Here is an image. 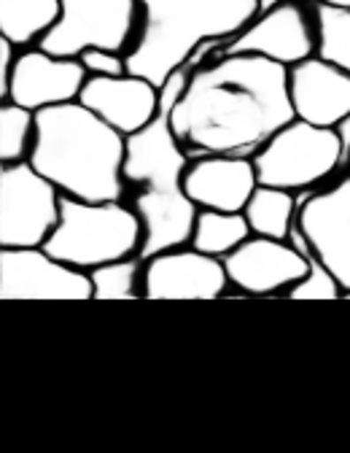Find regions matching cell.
I'll return each mask as SVG.
<instances>
[{
  "label": "cell",
  "instance_id": "cell-16",
  "mask_svg": "<svg viewBox=\"0 0 350 453\" xmlns=\"http://www.w3.org/2000/svg\"><path fill=\"white\" fill-rule=\"evenodd\" d=\"M79 100L122 135L146 127L159 111V87L143 76H89Z\"/></svg>",
  "mask_w": 350,
  "mask_h": 453
},
{
  "label": "cell",
  "instance_id": "cell-7",
  "mask_svg": "<svg viewBox=\"0 0 350 453\" xmlns=\"http://www.w3.org/2000/svg\"><path fill=\"white\" fill-rule=\"evenodd\" d=\"M63 14L41 49L60 57H79L87 49L125 51L141 25V0H60Z\"/></svg>",
  "mask_w": 350,
  "mask_h": 453
},
{
  "label": "cell",
  "instance_id": "cell-9",
  "mask_svg": "<svg viewBox=\"0 0 350 453\" xmlns=\"http://www.w3.org/2000/svg\"><path fill=\"white\" fill-rule=\"evenodd\" d=\"M221 54H259L285 68L297 65L316 54V25L313 14L297 0L278 4L259 12L238 35L224 41Z\"/></svg>",
  "mask_w": 350,
  "mask_h": 453
},
{
  "label": "cell",
  "instance_id": "cell-17",
  "mask_svg": "<svg viewBox=\"0 0 350 453\" xmlns=\"http://www.w3.org/2000/svg\"><path fill=\"white\" fill-rule=\"evenodd\" d=\"M133 208L143 224V243L138 251L143 262L162 251L192 243L200 208L192 203V197L184 189H175V192L141 189Z\"/></svg>",
  "mask_w": 350,
  "mask_h": 453
},
{
  "label": "cell",
  "instance_id": "cell-14",
  "mask_svg": "<svg viewBox=\"0 0 350 453\" xmlns=\"http://www.w3.org/2000/svg\"><path fill=\"white\" fill-rule=\"evenodd\" d=\"M259 187L254 157L205 154L194 157L184 173V192L197 208L238 213Z\"/></svg>",
  "mask_w": 350,
  "mask_h": 453
},
{
  "label": "cell",
  "instance_id": "cell-5",
  "mask_svg": "<svg viewBox=\"0 0 350 453\" xmlns=\"http://www.w3.org/2000/svg\"><path fill=\"white\" fill-rule=\"evenodd\" d=\"M254 165L259 184L308 192L342 167V141L334 127L291 119L254 154Z\"/></svg>",
  "mask_w": 350,
  "mask_h": 453
},
{
  "label": "cell",
  "instance_id": "cell-10",
  "mask_svg": "<svg viewBox=\"0 0 350 453\" xmlns=\"http://www.w3.org/2000/svg\"><path fill=\"white\" fill-rule=\"evenodd\" d=\"M297 224L342 295L350 292V176L323 192H300Z\"/></svg>",
  "mask_w": 350,
  "mask_h": 453
},
{
  "label": "cell",
  "instance_id": "cell-29",
  "mask_svg": "<svg viewBox=\"0 0 350 453\" xmlns=\"http://www.w3.org/2000/svg\"><path fill=\"white\" fill-rule=\"evenodd\" d=\"M342 297H347V300H350V292H345V295H342Z\"/></svg>",
  "mask_w": 350,
  "mask_h": 453
},
{
  "label": "cell",
  "instance_id": "cell-20",
  "mask_svg": "<svg viewBox=\"0 0 350 453\" xmlns=\"http://www.w3.org/2000/svg\"><path fill=\"white\" fill-rule=\"evenodd\" d=\"M251 226L243 211L229 213V211H210V208H200L197 221H194V233H192V243L197 251L210 254L224 259L229 251H235L240 243H246L251 238Z\"/></svg>",
  "mask_w": 350,
  "mask_h": 453
},
{
  "label": "cell",
  "instance_id": "cell-8",
  "mask_svg": "<svg viewBox=\"0 0 350 453\" xmlns=\"http://www.w3.org/2000/svg\"><path fill=\"white\" fill-rule=\"evenodd\" d=\"M92 278L38 249H0V300H92Z\"/></svg>",
  "mask_w": 350,
  "mask_h": 453
},
{
  "label": "cell",
  "instance_id": "cell-4",
  "mask_svg": "<svg viewBox=\"0 0 350 453\" xmlns=\"http://www.w3.org/2000/svg\"><path fill=\"white\" fill-rule=\"evenodd\" d=\"M141 243L143 224L135 208L122 205V200L89 203L63 195L60 221L43 249L60 262L89 273L100 265L135 257Z\"/></svg>",
  "mask_w": 350,
  "mask_h": 453
},
{
  "label": "cell",
  "instance_id": "cell-15",
  "mask_svg": "<svg viewBox=\"0 0 350 453\" xmlns=\"http://www.w3.org/2000/svg\"><path fill=\"white\" fill-rule=\"evenodd\" d=\"M294 117L318 127H334L350 113V73L313 54L288 68Z\"/></svg>",
  "mask_w": 350,
  "mask_h": 453
},
{
  "label": "cell",
  "instance_id": "cell-11",
  "mask_svg": "<svg viewBox=\"0 0 350 453\" xmlns=\"http://www.w3.org/2000/svg\"><path fill=\"white\" fill-rule=\"evenodd\" d=\"M229 287L224 259L179 246L143 262L146 300H218Z\"/></svg>",
  "mask_w": 350,
  "mask_h": 453
},
{
  "label": "cell",
  "instance_id": "cell-21",
  "mask_svg": "<svg viewBox=\"0 0 350 453\" xmlns=\"http://www.w3.org/2000/svg\"><path fill=\"white\" fill-rule=\"evenodd\" d=\"M316 54L350 73V9L318 4L313 6Z\"/></svg>",
  "mask_w": 350,
  "mask_h": 453
},
{
  "label": "cell",
  "instance_id": "cell-26",
  "mask_svg": "<svg viewBox=\"0 0 350 453\" xmlns=\"http://www.w3.org/2000/svg\"><path fill=\"white\" fill-rule=\"evenodd\" d=\"M14 63H17V46L9 38H0V97L4 100H9Z\"/></svg>",
  "mask_w": 350,
  "mask_h": 453
},
{
  "label": "cell",
  "instance_id": "cell-18",
  "mask_svg": "<svg viewBox=\"0 0 350 453\" xmlns=\"http://www.w3.org/2000/svg\"><path fill=\"white\" fill-rule=\"evenodd\" d=\"M60 0H0V38L14 46L41 43V38L60 22Z\"/></svg>",
  "mask_w": 350,
  "mask_h": 453
},
{
  "label": "cell",
  "instance_id": "cell-13",
  "mask_svg": "<svg viewBox=\"0 0 350 453\" xmlns=\"http://www.w3.org/2000/svg\"><path fill=\"white\" fill-rule=\"evenodd\" d=\"M89 73L79 57L49 54L41 46H30L17 54L11 71L9 100L30 111L79 100Z\"/></svg>",
  "mask_w": 350,
  "mask_h": 453
},
{
  "label": "cell",
  "instance_id": "cell-25",
  "mask_svg": "<svg viewBox=\"0 0 350 453\" xmlns=\"http://www.w3.org/2000/svg\"><path fill=\"white\" fill-rule=\"evenodd\" d=\"M81 65L87 68L89 76H125L130 73L127 68V51L116 49H87L79 54Z\"/></svg>",
  "mask_w": 350,
  "mask_h": 453
},
{
  "label": "cell",
  "instance_id": "cell-19",
  "mask_svg": "<svg viewBox=\"0 0 350 453\" xmlns=\"http://www.w3.org/2000/svg\"><path fill=\"white\" fill-rule=\"evenodd\" d=\"M297 211H300L297 192H288L280 187H264V184L254 189L251 200L243 208L251 233L262 238H275V241L288 238L291 226L297 224Z\"/></svg>",
  "mask_w": 350,
  "mask_h": 453
},
{
  "label": "cell",
  "instance_id": "cell-6",
  "mask_svg": "<svg viewBox=\"0 0 350 453\" xmlns=\"http://www.w3.org/2000/svg\"><path fill=\"white\" fill-rule=\"evenodd\" d=\"M63 192L25 159L0 167V249H38L60 221Z\"/></svg>",
  "mask_w": 350,
  "mask_h": 453
},
{
  "label": "cell",
  "instance_id": "cell-23",
  "mask_svg": "<svg viewBox=\"0 0 350 453\" xmlns=\"http://www.w3.org/2000/svg\"><path fill=\"white\" fill-rule=\"evenodd\" d=\"M285 241H288L291 246H294L297 251H302L305 259H308V273H305V278H300L285 295H288L291 300H339V297H342V287L337 283V278L326 270V265L316 257V251L310 249L305 233L300 230V224L291 226V233H288Z\"/></svg>",
  "mask_w": 350,
  "mask_h": 453
},
{
  "label": "cell",
  "instance_id": "cell-24",
  "mask_svg": "<svg viewBox=\"0 0 350 453\" xmlns=\"http://www.w3.org/2000/svg\"><path fill=\"white\" fill-rule=\"evenodd\" d=\"M35 141V111L4 100L0 105V162H25Z\"/></svg>",
  "mask_w": 350,
  "mask_h": 453
},
{
  "label": "cell",
  "instance_id": "cell-3",
  "mask_svg": "<svg viewBox=\"0 0 350 453\" xmlns=\"http://www.w3.org/2000/svg\"><path fill=\"white\" fill-rule=\"evenodd\" d=\"M259 12V0H141V25L127 51V68L162 87L200 43L229 41Z\"/></svg>",
  "mask_w": 350,
  "mask_h": 453
},
{
  "label": "cell",
  "instance_id": "cell-22",
  "mask_svg": "<svg viewBox=\"0 0 350 453\" xmlns=\"http://www.w3.org/2000/svg\"><path fill=\"white\" fill-rule=\"evenodd\" d=\"M92 300H138L143 297V259L125 257L89 270Z\"/></svg>",
  "mask_w": 350,
  "mask_h": 453
},
{
  "label": "cell",
  "instance_id": "cell-27",
  "mask_svg": "<svg viewBox=\"0 0 350 453\" xmlns=\"http://www.w3.org/2000/svg\"><path fill=\"white\" fill-rule=\"evenodd\" d=\"M278 4H288V0H259V9L267 12V9H272V6H278Z\"/></svg>",
  "mask_w": 350,
  "mask_h": 453
},
{
  "label": "cell",
  "instance_id": "cell-2",
  "mask_svg": "<svg viewBox=\"0 0 350 453\" xmlns=\"http://www.w3.org/2000/svg\"><path fill=\"white\" fill-rule=\"evenodd\" d=\"M127 135L81 100L35 111V141L27 162L68 197L105 203L125 195Z\"/></svg>",
  "mask_w": 350,
  "mask_h": 453
},
{
  "label": "cell",
  "instance_id": "cell-12",
  "mask_svg": "<svg viewBox=\"0 0 350 453\" xmlns=\"http://www.w3.org/2000/svg\"><path fill=\"white\" fill-rule=\"evenodd\" d=\"M229 287L251 297L288 292L308 273V259L288 241L251 235L235 251L224 257Z\"/></svg>",
  "mask_w": 350,
  "mask_h": 453
},
{
  "label": "cell",
  "instance_id": "cell-1",
  "mask_svg": "<svg viewBox=\"0 0 350 453\" xmlns=\"http://www.w3.org/2000/svg\"><path fill=\"white\" fill-rule=\"evenodd\" d=\"M294 117L288 68L259 54H221L192 71L172 105V130L186 154L254 157Z\"/></svg>",
  "mask_w": 350,
  "mask_h": 453
},
{
  "label": "cell",
  "instance_id": "cell-28",
  "mask_svg": "<svg viewBox=\"0 0 350 453\" xmlns=\"http://www.w3.org/2000/svg\"><path fill=\"white\" fill-rule=\"evenodd\" d=\"M318 4H329V6H339V9H350V0H318Z\"/></svg>",
  "mask_w": 350,
  "mask_h": 453
}]
</instances>
